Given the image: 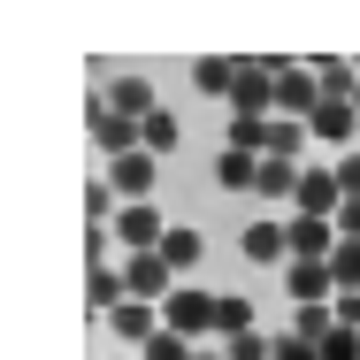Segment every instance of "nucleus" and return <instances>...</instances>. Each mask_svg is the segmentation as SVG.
<instances>
[{
	"instance_id": "30",
	"label": "nucleus",
	"mask_w": 360,
	"mask_h": 360,
	"mask_svg": "<svg viewBox=\"0 0 360 360\" xmlns=\"http://www.w3.org/2000/svg\"><path fill=\"white\" fill-rule=\"evenodd\" d=\"M330 169H338V184H345V200H360V146H353V153H338Z\"/></svg>"
},
{
	"instance_id": "17",
	"label": "nucleus",
	"mask_w": 360,
	"mask_h": 360,
	"mask_svg": "<svg viewBox=\"0 0 360 360\" xmlns=\"http://www.w3.org/2000/svg\"><path fill=\"white\" fill-rule=\"evenodd\" d=\"M307 146H314V131L291 123V115H276V123H269V146H261V161H307Z\"/></svg>"
},
{
	"instance_id": "20",
	"label": "nucleus",
	"mask_w": 360,
	"mask_h": 360,
	"mask_svg": "<svg viewBox=\"0 0 360 360\" xmlns=\"http://www.w3.org/2000/svg\"><path fill=\"white\" fill-rule=\"evenodd\" d=\"M299 176H307V161H261V200L299 207Z\"/></svg>"
},
{
	"instance_id": "13",
	"label": "nucleus",
	"mask_w": 360,
	"mask_h": 360,
	"mask_svg": "<svg viewBox=\"0 0 360 360\" xmlns=\"http://www.w3.org/2000/svg\"><path fill=\"white\" fill-rule=\"evenodd\" d=\"M345 238H338V222H314V215H291V261H330Z\"/></svg>"
},
{
	"instance_id": "28",
	"label": "nucleus",
	"mask_w": 360,
	"mask_h": 360,
	"mask_svg": "<svg viewBox=\"0 0 360 360\" xmlns=\"http://www.w3.org/2000/svg\"><path fill=\"white\" fill-rule=\"evenodd\" d=\"M222 353H230V360H276V338H261V330H253V338H230Z\"/></svg>"
},
{
	"instance_id": "1",
	"label": "nucleus",
	"mask_w": 360,
	"mask_h": 360,
	"mask_svg": "<svg viewBox=\"0 0 360 360\" xmlns=\"http://www.w3.org/2000/svg\"><path fill=\"white\" fill-rule=\"evenodd\" d=\"M215 314H222V291H207V284H176L169 307H161V322H169L176 338H192V345L215 338Z\"/></svg>"
},
{
	"instance_id": "3",
	"label": "nucleus",
	"mask_w": 360,
	"mask_h": 360,
	"mask_svg": "<svg viewBox=\"0 0 360 360\" xmlns=\"http://www.w3.org/2000/svg\"><path fill=\"white\" fill-rule=\"evenodd\" d=\"M314 108H322V77H314V62H276V115L307 123Z\"/></svg>"
},
{
	"instance_id": "7",
	"label": "nucleus",
	"mask_w": 360,
	"mask_h": 360,
	"mask_svg": "<svg viewBox=\"0 0 360 360\" xmlns=\"http://www.w3.org/2000/svg\"><path fill=\"white\" fill-rule=\"evenodd\" d=\"M230 115H276V62H238Z\"/></svg>"
},
{
	"instance_id": "25",
	"label": "nucleus",
	"mask_w": 360,
	"mask_h": 360,
	"mask_svg": "<svg viewBox=\"0 0 360 360\" xmlns=\"http://www.w3.org/2000/svg\"><path fill=\"white\" fill-rule=\"evenodd\" d=\"M330 276H338V291H360V238H345L330 253Z\"/></svg>"
},
{
	"instance_id": "10",
	"label": "nucleus",
	"mask_w": 360,
	"mask_h": 360,
	"mask_svg": "<svg viewBox=\"0 0 360 360\" xmlns=\"http://www.w3.org/2000/svg\"><path fill=\"white\" fill-rule=\"evenodd\" d=\"M153 153H123V161H108V184H115V200L123 207H139V200H153Z\"/></svg>"
},
{
	"instance_id": "22",
	"label": "nucleus",
	"mask_w": 360,
	"mask_h": 360,
	"mask_svg": "<svg viewBox=\"0 0 360 360\" xmlns=\"http://www.w3.org/2000/svg\"><path fill=\"white\" fill-rule=\"evenodd\" d=\"M192 84H200L207 100H230V92H238V62H222V54H207V62H192Z\"/></svg>"
},
{
	"instance_id": "4",
	"label": "nucleus",
	"mask_w": 360,
	"mask_h": 360,
	"mask_svg": "<svg viewBox=\"0 0 360 360\" xmlns=\"http://www.w3.org/2000/svg\"><path fill=\"white\" fill-rule=\"evenodd\" d=\"M169 230H176V222L161 215L153 200H139V207H123V215H115V245H123V253H161V245H169Z\"/></svg>"
},
{
	"instance_id": "16",
	"label": "nucleus",
	"mask_w": 360,
	"mask_h": 360,
	"mask_svg": "<svg viewBox=\"0 0 360 360\" xmlns=\"http://www.w3.org/2000/svg\"><path fill=\"white\" fill-rule=\"evenodd\" d=\"M161 261H169V269H176V284H184V276L207 261V238H200L192 222H176V230H169V245H161Z\"/></svg>"
},
{
	"instance_id": "2",
	"label": "nucleus",
	"mask_w": 360,
	"mask_h": 360,
	"mask_svg": "<svg viewBox=\"0 0 360 360\" xmlns=\"http://www.w3.org/2000/svg\"><path fill=\"white\" fill-rule=\"evenodd\" d=\"M84 131H92V146L108 153V161H123V153H146V123H131V115H115L100 92H84Z\"/></svg>"
},
{
	"instance_id": "23",
	"label": "nucleus",
	"mask_w": 360,
	"mask_h": 360,
	"mask_svg": "<svg viewBox=\"0 0 360 360\" xmlns=\"http://www.w3.org/2000/svg\"><path fill=\"white\" fill-rule=\"evenodd\" d=\"M176 139H184V123H176L169 108H161V115H146V153H153V161H161V153H176Z\"/></svg>"
},
{
	"instance_id": "15",
	"label": "nucleus",
	"mask_w": 360,
	"mask_h": 360,
	"mask_svg": "<svg viewBox=\"0 0 360 360\" xmlns=\"http://www.w3.org/2000/svg\"><path fill=\"white\" fill-rule=\"evenodd\" d=\"M215 184H222V192H261V153L222 146V153H215Z\"/></svg>"
},
{
	"instance_id": "29",
	"label": "nucleus",
	"mask_w": 360,
	"mask_h": 360,
	"mask_svg": "<svg viewBox=\"0 0 360 360\" xmlns=\"http://www.w3.org/2000/svg\"><path fill=\"white\" fill-rule=\"evenodd\" d=\"M322 360H360V330H330L322 338Z\"/></svg>"
},
{
	"instance_id": "27",
	"label": "nucleus",
	"mask_w": 360,
	"mask_h": 360,
	"mask_svg": "<svg viewBox=\"0 0 360 360\" xmlns=\"http://www.w3.org/2000/svg\"><path fill=\"white\" fill-rule=\"evenodd\" d=\"M192 353H200L192 338H176V330H161V338H153V345H146L139 360H192Z\"/></svg>"
},
{
	"instance_id": "19",
	"label": "nucleus",
	"mask_w": 360,
	"mask_h": 360,
	"mask_svg": "<svg viewBox=\"0 0 360 360\" xmlns=\"http://www.w3.org/2000/svg\"><path fill=\"white\" fill-rule=\"evenodd\" d=\"M131 291H123V269H84V307L92 314H115Z\"/></svg>"
},
{
	"instance_id": "21",
	"label": "nucleus",
	"mask_w": 360,
	"mask_h": 360,
	"mask_svg": "<svg viewBox=\"0 0 360 360\" xmlns=\"http://www.w3.org/2000/svg\"><path fill=\"white\" fill-rule=\"evenodd\" d=\"M115 215H123L115 184H108V176H92V184H84V230H115Z\"/></svg>"
},
{
	"instance_id": "18",
	"label": "nucleus",
	"mask_w": 360,
	"mask_h": 360,
	"mask_svg": "<svg viewBox=\"0 0 360 360\" xmlns=\"http://www.w3.org/2000/svg\"><path fill=\"white\" fill-rule=\"evenodd\" d=\"M261 322H253V299L245 291H222V314H215V345H230V338H253Z\"/></svg>"
},
{
	"instance_id": "9",
	"label": "nucleus",
	"mask_w": 360,
	"mask_h": 360,
	"mask_svg": "<svg viewBox=\"0 0 360 360\" xmlns=\"http://www.w3.org/2000/svg\"><path fill=\"white\" fill-rule=\"evenodd\" d=\"M307 131H314V146H330V153H353L360 108H353V100H322V108L307 115Z\"/></svg>"
},
{
	"instance_id": "5",
	"label": "nucleus",
	"mask_w": 360,
	"mask_h": 360,
	"mask_svg": "<svg viewBox=\"0 0 360 360\" xmlns=\"http://www.w3.org/2000/svg\"><path fill=\"white\" fill-rule=\"evenodd\" d=\"M123 291H131V299H146V307H169L176 269H169L161 253H123Z\"/></svg>"
},
{
	"instance_id": "26",
	"label": "nucleus",
	"mask_w": 360,
	"mask_h": 360,
	"mask_svg": "<svg viewBox=\"0 0 360 360\" xmlns=\"http://www.w3.org/2000/svg\"><path fill=\"white\" fill-rule=\"evenodd\" d=\"M330 330H338V314H330V307H299V322H291V338H307V345H322Z\"/></svg>"
},
{
	"instance_id": "8",
	"label": "nucleus",
	"mask_w": 360,
	"mask_h": 360,
	"mask_svg": "<svg viewBox=\"0 0 360 360\" xmlns=\"http://www.w3.org/2000/svg\"><path fill=\"white\" fill-rule=\"evenodd\" d=\"M238 253H245L253 269H276V261L291 269V215L284 222H245V230H238Z\"/></svg>"
},
{
	"instance_id": "11",
	"label": "nucleus",
	"mask_w": 360,
	"mask_h": 360,
	"mask_svg": "<svg viewBox=\"0 0 360 360\" xmlns=\"http://www.w3.org/2000/svg\"><path fill=\"white\" fill-rule=\"evenodd\" d=\"M108 330H115V338H123V345H153V338H161V330H169V322H161V307H146V299H123V307H115V314H108Z\"/></svg>"
},
{
	"instance_id": "24",
	"label": "nucleus",
	"mask_w": 360,
	"mask_h": 360,
	"mask_svg": "<svg viewBox=\"0 0 360 360\" xmlns=\"http://www.w3.org/2000/svg\"><path fill=\"white\" fill-rule=\"evenodd\" d=\"M269 123H276V115H230V146H238V153H261V146H269Z\"/></svg>"
},
{
	"instance_id": "6",
	"label": "nucleus",
	"mask_w": 360,
	"mask_h": 360,
	"mask_svg": "<svg viewBox=\"0 0 360 360\" xmlns=\"http://www.w3.org/2000/svg\"><path fill=\"white\" fill-rule=\"evenodd\" d=\"M338 207H345V184H338V169H330V161H307V176H299V207H291V215L338 222Z\"/></svg>"
},
{
	"instance_id": "12",
	"label": "nucleus",
	"mask_w": 360,
	"mask_h": 360,
	"mask_svg": "<svg viewBox=\"0 0 360 360\" xmlns=\"http://www.w3.org/2000/svg\"><path fill=\"white\" fill-rule=\"evenodd\" d=\"M284 291L299 299V307H330V299H338V276H330V261H291Z\"/></svg>"
},
{
	"instance_id": "31",
	"label": "nucleus",
	"mask_w": 360,
	"mask_h": 360,
	"mask_svg": "<svg viewBox=\"0 0 360 360\" xmlns=\"http://www.w3.org/2000/svg\"><path fill=\"white\" fill-rule=\"evenodd\" d=\"M276 360H322V345H307V338H276Z\"/></svg>"
},
{
	"instance_id": "32",
	"label": "nucleus",
	"mask_w": 360,
	"mask_h": 360,
	"mask_svg": "<svg viewBox=\"0 0 360 360\" xmlns=\"http://www.w3.org/2000/svg\"><path fill=\"white\" fill-rule=\"evenodd\" d=\"M353 108H360V92H353Z\"/></svg>"
},
{
	"instance_id": "14",
	"label": "nucleus",
	"mask_w": 360,
	"mask_h": 360,
	"mask_svg": "<svg viewBox=\"0 0 360 360\" xmlns=\"http://www.w3.org/2000/svg\"><path fill=\"white\" fill-rule=\"evenodd\" d=\"M100 100H108L115 115H131V123L161 115V100H153V84H146V77H115V84H100Z\"/></svg>"
}]
</instances>
